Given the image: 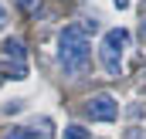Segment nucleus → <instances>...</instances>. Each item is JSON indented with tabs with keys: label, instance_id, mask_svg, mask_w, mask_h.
Masks as SVG:
<instances>
[{
	"label": "nucleus",
	"instance_id": "1",
	"mask_svg": "<svg viewBox=\"0 0 146 139\" xmlns=\"http://www.w3.org/2000/svg\"><path fill=\"white\" fill-rule=\"evenodd\" d=\"M88 54H92V44H88V34L82 31V24H65V31L58 34V65H61V71L78 78L88 68Z\"/></svg>",
	"mask_w": 146,
	"mask_h": 139
},
{
	"label": "nucleus",
	"instance_id": "8",
	"mask_svg": "<svg viewBox=\"0 0 146 139\" xmlns=\"http://www.w3.org/2000/svg\"><path fill=\"white\" fill-rule=\"evenodd\" d=\"M82 31H85V34H95V31H99V21H85Z\"/></svg>",
	"mask_w": 146,
	"mask_h": 139
},
{
	"label": "nucleus",
	"instance_id": "12",
	"mask_svg": "<svg viewBox=\"0 0 146 139\" xmlns=\"http://www.w3.org/2000/svg\"><path fill=\"white\" fill-rule=\"evenodd\" d=\"M139 34H143V41H146V21H143V27H139Z\"/></svg>",
	"mask_w": 146,
	"mask_h": 139
},
{
	"label": "nucleus",
	"instance_id": "2",
	"mask_svg": "<svg viewBox=\"0 0 146 139\" xmlns=\"http://www.w3.org/2000/svg\"><path fill=\"white\" fill-rule=\"evenodd\" d=\"M126 48H129V31L126 27L106 31L102 48H99V58H102V68H106L109 78H119L122 75V54H126Z\"/></svg>",
	"mask_w": 146,
	"mask_h": 139
},
{
	"label": "nucleus",
	"instance_id": "7",
	"mask_svg": "<svg viewBox=\"0 0 146 139\" xmlns=\"http://www.w3.org/2000/svg\"><path fill=\"white\" fill-rule=\"evenodd\" d=\"M21 109H24V102H7V105H3L7 115H14V112H21Z\"/></svg>",
	"mask_w": 146,
	"mask_h": 139
},
{
	"label": "nucleus",
	"instance_id": "10",
	"mask_svg": "<svg viewBox=\"0 0 146 139\" xmlns=\"http://www.w3.org/2000/svg\"><path fill=\"white\" fill-rule=\"evenodd\" d=\"M3 24H7V10L0 7V31H3Z\"/></svg>",
	"mask_w": 146,
	"mask_h": 139
},
{
	"label": "nucleus",
	"instance_id": "4",
	"mask_svg": "<svg viewBox=\"0 0 146 139\" xmlns=\"http://www.w3.org/2000/svg\"><path fill=\"white\" fill-rule=\"evenodd\" d=\"M3 139H41V132L31 126H10V129H3Z\"/></svg>",
	"mask_w": 146,
	"mask_h": 139
},
{
	"label": "nucleus",
	"instance_id": "6",
	"mask_svg": "<svg viewBox=\"0 0 146 139\" xmlns=\"http://www.w3.org/2000/svg\"><path fill=\"white\" fill-rule=\"evenodd\" d=\"M61 139H88V129H82V126H68V129L61 132Z\"/></svg>",
	"mask_w": 146,
	"mask_h": 139
},
{
	"label": "nucleus",
	"instance_id": "5",
	"mask_svg": "<svg viewBox=\"0 0 146 139\" xmlns=\"http://www.w3.org/2000/svg\"><path fill=\"white\" fill-rule=\"evenodd\" d=\"M0 51H3V58H14L17 65H21V58H24V44H21L17 37H10V41H3V44H0Z\"/></svg>",
	"mask_w": 146,
	"mask_h": 139
},
{
	"label": "nucleus",
	"instance_id": "11",
	"mask_svg": "<svg viewBox=\"0 0 146 139\" xmlns=\"http://www.w3.org/2000/svg\"><path fill=\"white\" fill-rule=\"evenodd\" d=\"M112 3H115L119 10H126V7H129V0H112Z\"/></svg>",
	"mask_w": 146,
	"mask_h": 139
},
{
	"label": "nucleus",
	"instance_id": "9",
	"mask_svg": "<svg viewBox=\"0 0 146 139\" xmlns=\"http://www.w3.org/2000/svg\"><path fill=\"white\" fill-rule=\"evenodd\" d=\"M17 7H21V10H27V14H31V10H34V7H37V0H17Z\"/></svg>",
	"mask_w": 146,
	"mask_h": 139
},
{
	"label": "nucleus",
	"instance_id": "3",
	"mask_svg": "<svg viewBox=\"0 0 146 139\" xmlns=\"http://www.w3.org/2000/svg\"><path fill=\"white\" fill-rule=\"evenodd\" d=\"M85 112H88V119H95V122H112V119L119 115V102L102 92V95H92V99H88Z\"/></svg>",
	"mask_w": 146,
	"mask_h": 139
}]
</instances>
